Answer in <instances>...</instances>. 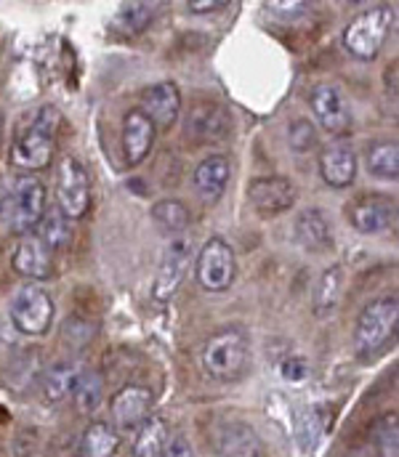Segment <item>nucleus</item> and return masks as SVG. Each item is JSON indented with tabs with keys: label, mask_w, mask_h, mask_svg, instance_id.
I'll return each instance as SVG.
<instances>
[{
	"label": "nucleus",
	"mask_w": 399,
	"mask_h": 457,
	"mask_svg": "<svg viewBox=\"0 0 399 457\" xmlns=\"http://www.w3.org/2000/svg\"><path fill=\"white\" fill-rule=\"evenodd\" d=\"M62 125V112L54 104L40 107L19 130L11 144V162L21 170L48 168Z\"/></svg>",
	"instance_id": "nucleus-1"
},
{
	"label": "nucleus",
	"mask_w": 399,
	"mask_h": 457,
	"mask_svg": "<svg viewBox=\"0 0 399 457\" xmlns=\"http://www.w3.org/2000/svg\"><path fill=\"white\" fill-rule=\"evenodd\" d=\"M203 367L213 380L235 383L251 367V341L243 330L229 328L211 336L203 345Z\"/></svg>",
	"instance_id": "nucleus-2"
},
{
	"label": "nucleus",
	"mask_w": 399,
	"mask_h": 457,
	"mask_svg": "<svg viewBox=\"0 0 399 457\" xmlns=\"http://www.w3.org/2000/svg\"><path fill=\"white\" fill-rule=\"evenodd\" d=\"M395 19L397 13L392 5H373L357 13L344 29V48L360 62H373L389 40Z\"/></svg>",
	"instance_id": "nucleus-3"
},
{
	"label": "nucleus",
	"mask_w": 399,
	"mask_h": 457,
	"mask_svg": "<svg viewBox=\"0 0 399 457\" xmlns=\"http://www.w3.org/2000/svg\"><path fill=\"white\" fill-rule=\"evenodd\" d=\"M399 322V301L397 295H381L376 301H370L357 325H354V351L360 359H370L376 356L387 343L395 338Z\"/></svg>",
	"instance_id": "nucleus-4"
},
{
	"label": "nucleus",
	"mask_w": 399,
	"mask_h": 457,
	"mask_svg": "<svg viewBox=\"0 0 399 457\" xmlns=\"http://www.w3.org/2000/svg\"><path fill=\"white\" fill-rule=\"evenodd\" d=\"M8 320L16 328V333L27 338L46 336L54 322V298L48 295V290L27 282L13 290L8 301Z\"/></svg>",
	"instance_id": "nucleus-5"
},
{
	"label": "nucleus",
	"mask_w": 399,
	"mask_h": 457,
	"mask_svg": "<svg viewBox=\"0 0 399 457\" xmlns=\"http://www.w3.org/2000/svg\"><path fill=\"white\" fill-rule=\"evenodd\" d=\"M56 208L67 221H78L91 208V176L86 165L67 154L56 165Z\"/></svg>",
	"instance_id": "nucleus-6"
},
{
	"label": "nucleus",
	"mask_w": 399,
	"mask_h": 457,
	"mask_svg": "<svg viewBox=\"0 0 399 457\" xmlns=\"http://www.w3.org/2000/svg\"><path fill=\"white\" fill-rule=\"evenodd\" d=\"M235 274H237L235 250L224 237H211L197 253V263H195L197 285L205 293H227L235 282Z\"/></svg>",
	"instance_id": "nucleus-7"
},
{
	"label": "nucleus",
	"mask_w": 399,
	"mask_h": 457,
	"mask_svg": "<svg viewBox=\"0 0 399 457\" xmlns=\"http://www.w3.org/2000/svg\"><path fill=\"white\" fill-rule=\"evenodd\" d=\"M46 216V187L35 176H19L11 187V231L24 237L40 227Z\"/></svg>",
	"instance_id": "nucleus-8"
},
{
	"label": "nucleus",
	"mask_w": 399,
	"mask_h": 457,
	"mask_svg": "<svg viewBox=\"0 0 399 457\" xmlns=\"http://www.w3.org/2000/svg\"><path fill=\"white\" fill-rule=\"evenodd\" d=\"M192 239L189 237H173L160 258V266H157V274H154V287H152V295L157 301H170L176 295V290L181 287L184 277H187V269L192 266Z\"/></svg>",
	"instance_id": "nucleus-9"
},
{
	"label": "nucleus",
	"mask_w": 399,
	"mask_h": 457,
	"mask_svg": "<svg viewBox=\"0 0 399 457\" xmlns=\"http://www.w3.org/2000/svg\"><path fill=\"white\" fill-rule=\"evenodd\" d=\"M309 107H312V114L317 117L322 130H328L333 136L349 133L352 107H349L346 94L336 83H317L309 94Z\"/></svg>",
	"instance_id": "nucleus-10"
},
{
	"label": "nucleus",
	"mask_w": 399,
	"mask_h": 457,
	"mask_svg": "<svg viewBox=\"0 0 399 457\" xmlns=\"http://www.w3.org/2000/svg\"><path fill=\"white\" fill-rule=\"evenodd\" d=\"M349 224L357 228L360 234H381L395 224L397 219V203L395 197L387 195H362L352 200L349 211Z\"/></svg>",
	"instance_id": "nucleus-11"
},
{
	"label": "nucleus",
	"mask_w": 399,
	"mask_h": 457,
	"mask_svg": "<svg viewBox=\"0 0 399 457\" xmlns=\"http://www.w3.org/2000/svg\"><path fill=\"white\" fill-rule=\"evenodd\" d=\"M11 266L16 274L32 282H43L54 274V253L51 247L37 237V231L19 237L11 253Z\"/></svg>",
	"instance_id": "nucleus-12"
},
{
	"label": "nucleus",
	"mask_w": 399,
	"mask_h": 457,
	"mask_svg": "<svg viewBox=\"0 0 399 457\" xmlns=\"http://www.w3.org/2000/svg\"><path fill=\"white\" fill-rule=\"evenodd\" d=\"M298 192L290 179L285 176H262L254 179L248 187V203L262 216H279L293 208Z\"/></svg>",
	"instance_id": "nucleus-13"
},
{
	"label": "nucleus",
	"mask_w": 399,
	"mask_h": 457,
	"mask_svg": "<svg viewBox=\"0 0 399 457\" xmlns=\"http://www.w3.org/2000/svg\"><path fill=\"white\" fill-rule=\"evenodd\" d=\"M152 415V391L146 386L129 383L112 396V420L115 431L133 434Z\"/></svg>",
	"instance_id": "nucleus-14"
},
{
	"label": "nucleus",
	"mask_w": 399,
	"mask_h": 457,
	"mask_svg": "<svg viewBox=\"0 0 399 457\" xmlns=\"http://www.w3.org/2000/svg\"><path fill=\"white\" fill-rule=\"evenodd\" d=\"M179 110H181V96H179L176 83L162 80V83H154V86L144 88L141 112L152 120L154 128H170L176 122V117H179Z\"/></svg>",
	"instance_id": "nucleus-15"
},
{
	"label": "nucleus",
	"mask_w": 399,
	"mask_h": 457,
	"mask_svg": "<svg viewBox=\"0 0 399 457\" xmlns=\"http://www.w3.org/2000/svg\"><path fill=\"white\" fill-rule=\"evenodd\" d=\"M320 176L333 189H346L357 179V152L349 144H330L320 154Z\"/></svg>",
	"instance_id": "nucleus-16"
},
{
	"label": "nucleus",
	"mask_w": 399,
	"mask_h": 457,
	"mask_svg": "<svg viewBox=\"0 0 399 457\" xmlns=\"http://www.w3.org/2000/svg\"><path fill=\"white\" fill-rule=\"evenodd\" d=\"M229 176H232V168H229V160L224 154L205 157L195 170V192H197V197L205 205L219 203L224 197L227 187H229Z\"/></svg>",
	"instance_id": "nucleus-17"
},
{
	"label": "nucleus",
	"mask_w": 399,
	"mask_h": 457,
	"mask_svg": "<svg viewBox=\"0 0 399 457\" xmlns=\"http://www.w3.org/2000/svg\"><path fill=\"white\" fill-rule=\"evenodd\" d=\"M123 154L129 165H138L146 160L152 144H154V125L141 110H131L123 117V133H121Z\"/></svg>",
	"instance_id": "nucleus-18"
},
{
	"label": "nucleus",
	"mask_w": 399,
	"mask_h": 457,
	"mask_svg": "<svg viewBox=\"0 0 399 457\" xmlns=\"http://www.w3.org/2000/svg\"><path fill=\"white\" fill-rule=\"evenodd\" d=\"M83 375V367L72 359H62L56 364H51L46 372H43V380H40V394L48 404H59L64 399L72 396L78 380Z\"/></svg>",
	"instance_id": "nucleus-19"
},
{
	"label": "nucleus",
	"mask_w": 399,
	"mask_h": 457,
	"mask_svg": "<svg viewBox=\"0 0 399 457\" xmlns=\"http://www.w3.org/2000/svg\"><path fill=\"white\" fill-rule=\"evenodd\" d=\"M219 453L221 457H264V445L248 423L232 420L219 428Z\"/></svg>",
	"instance_id": "nucleus-20"
},
{
	"label": "nucleus",
	"mask_w": 399,
	"mask_h": 457,
	"mask_svg": "<svg viewBox=\"0 0 399 457\" xmlns=\"http://www.w3.org/2000/svg\"><path fill=\"white\" fill-rule=\"evenodd\" d=\"M295 237L309 253H325L333 247V227L328 216L317 208H306L295 221Z\"/></svg>",
	"instance_id": "nucleus-21"
},
{
	"label": "nucleus",
	"mask_w": 399,
	"mask_h": 457,
	"mask_svg": "<svg viewBox=\"0 0 399 457\" xmlns=\"http://www.w3.org/2000/svg\"><path fill=\"white\" fill-rule=\"evenodd\" d=\"M341 298H344V269H341V263H333L314 282V290H312L314 314L320 320L322 317H330L338 309Z\"/></svg>",
	"instance_id": "nucleus-22"
},
{
	"label": "nucleus",
	"mask_w": 399,
	"mask_h": 457,
	"mask_svg": "<svg viewBox=\"0 0 399 457\" xmlns=\"http://www.w3.org/2000/svg\"><path fill=\"white\" fill-rule=\"evenodd\" d=\"M187 133L200 141H221L229 133V117L216 104H197L187 117Z\"/></svg>",
	"instance_id": "nucleus-23"
},
{
	"label": "nucleus",
	"mask_w": 399,
	"mask_h": 457,
	"mask_svg": "<svg viewBox=\"0 0 399 457\" xmlns=\"http://www.w3.org/2000/svg\"><path fill=\"white\" fill-rule=\"evenodd\" d=\"M168 423L160 415H149L136 431H133V457H160L168 445Z\"/></svg>",
	"instance_id": "nucleus-24"
},
{
	"label": "nucleus",
	"mask_w": 399,
	"mask_h": 457,
	"mask_svg": "<svg viewBox=\"0 0 399 457\" xmlns=\"http://www.w3.org/2000/svg\"><path fill=\"white\" fill-rule=\"evenodd\" d=\"M118 447L121 434L104 420H94L80 436V457H115Z\"/></svg>",
	"instance_id": "nucleus-25"
},
{
	"label": "nucleus",
	"mask_w": 399,
	"mask_h": 457,
	"mask_svg": "<svg viewBox=\"0 0 399 457\" xmlns=\"http://www.w3.org/2000/svg\"><path fill=\"white\" fill-rule=\"evenodd\" d=\"M368 170L376 179H387V181H397L399 176V144L395 138H381L376 144H370L368 149Z\"/></svg>",
	"instance_id": "nucleus-26"
},
{
	"label": "nucleus",
	"mask_w": 399,
	"mask_h": 457,
	"mask_svg": "<svg viewBox=\"0 0 399 457\" xmlns=\"http://www.w3.org/2000/svg\"><path fill=\"white\" fill-rule=\"evenodd\" d=\"M152 221L157 224V228L162 234H168L173 239V237H181L187 231L192 216H189V208L181 200H160L152 208Z\"/></svg>",
	"instance_id": "nucleus-27"
},
{
	"label": "nucleus",
	"mask_w": 399,
	"mask_h": 457,
	"mask_svg": "<svg viewBox=\"0 0 399 457\" xmlns=\"http://www.w3.org/2000/svg\"><path fill=\"white\" fill-rule=\"evenodd\" d=\"M102 399H104V380H102V375L94 372V370H83V375H80V380H78V386L72 391L75 410L80 415H91V412L99 410Z\"/></svg>",
	"instance_id": "nucleus-28"
},
{
	"label": "nucleus",
	"mask_w": 399,
	"mask_h": 457,
	"mask_svg": "<svg viewBox=\"0 0 399 457\" xmlns=\"http://www.w3.org/2000/svg\"><path fill=\"white\" fill-rule=\"evenodd\" d=\"M154 13H157L154 3H123L118 16H115V24L126 35H138V32H144L152 24Z\"/></svg>",
	"instance_id": "nucleus-29"
},
{
	"label": "nucleus",
	"mask_w": 399,
	"mask_h": 457,
	"mask_svg": "<svg viewBox=\"0 0 399 457\" xmlns=\"http://www.w3.org/2000/svg\"><path fill=\"white\" fill-rule=\"evenodd\" d=\"M37 228H40L37 237L51 247V253L64 250V247H70V242H72V227H70V221H67L59 211H56V213H46Z\"/></svg>",
	"instance_id": "nucleus-30"
},
{
	"label": "nucleus",
	"mask_w": 399,
	"mask_h": 457,
	"mask_svg": "<svg viewBox=\"0 0 399 457\" xmlns=\"http://www.w3.org/2000/svg\"><path fill=\"white\" fill-rule=\"evenodd\" d=\"M287 144L293 152L298 154H306L317 146V128L312 125V120L306 117H295L290 125H287Z\"/></svg>",
	"instance_id": "nucleus-31"
},
{
	"label": "nucleus",
	"mask_w": 399,
	"mask_h": 457,
	"mask_svg": "<svg viewBox=\"0 0 399 457\" xmlns=\"http://www.w3.org/2000/svg\"><path fill=\"white\" fill-rule=\"evenodd\" d=\"M376 447L381 457H397V418L395 412L381 418V423L376 426Z\"/></svg>",
	"instance_id": "nucleus-32"
},
{
	"label": "nucleus",
	"mask_w": 399,
	"mask_h": 457,
	"mask_svg": "<svg viewBox=\"0 0 399 457\" xmlns=\"http://www.w3.org/2000/svg\"><path fill=\"white\" fill-rule=\"evenodd\" d=\"M279 378H285L287 383H303L306 378H309V364H306V359L303 356H298V353H287L282 361H279Z\"/></svg>",
	"instance_id": "nucleus-33"
},
{
	"label": "nucleus",
	"mask_w": 399,
	"mask_h": 457,
	"mask_svg": "<svg viewBox=\"0 0 399 457\" xmlns=\"http://www.w3.org/2000/svg\"><path fill=\"white\" fill-rule=\"evenodd\" d=\"M160 457H197V455H195L192 445H189L184 436H170Z\"/></svg>",
	"instance_id": "nucleus-34"
},
{
	"label": "nucleus",
	"mask_w": 399,
	"mask_h": 457,
	"mask_svg": "<svg viewBox=\"0 0 399 457\" xmlns=\"http://www.w3.org/2000/svg\"><path fill=\"white\" fill-rule=\"evenodd\" d=\"M266 11H271L279 19H293L306 11V3H266Z\"/></svg>",
	"instance_id": "nucleus-35"
},
{
	"label": "nucleus",
	"mask_w": 399,
	"mask_h": 457,
	"mask_svg": "<svg viewBox=\"0 0 399 457\" xmlns=\"http://www.w3.org/2000/svg\"><path fill=\"white\" fill-rule=\"evenodd\" d=\"M187 8H189L192 13H211V11L227 8V3H224V0H189Z\"/></svg>",
	"instance_id": "nucleus-36"
},
{
	"label": "nucleus",
	"mask_w": 399,
	"mask_h": 457,
	"mask_svg": "<svg viewBox=\"0 0 399 457\" xmlns=\"http://www.w3.org/2000/svg\"><path fill=\"white\" fill-rule=\"evenodd\" d=\"M11 219V189L0 181V224H8Z\"/></svg>",
	"instance_id": "nucleus-37"
},
{
	"label": "nucleus",
	"mask_w": 399,
	"mask_h": 457,
	"mask_svg": "<svg viewBox=\"0 0 399 457\" xmlns=\"http://www.w3.org/2000/svg\"><path fill=\"white\" fill-rule=\"evenodd\" d=\"M0 138H3V122H0Z\"/></svg>",
	"instance_id": "nucleus-38"
}]
</instances>
